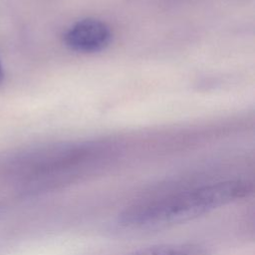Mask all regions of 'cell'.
<instances>
[{
  "label": "cell",
  "mask_w": 255,
  "mask_h": 255,
  "mask_svg": "<svg viewBox=\"0 0 255 255\" xmlns=\"http://www.w3.org/2000/svg\"><path fill=\"white\" fill-rule=\"evenodd\" d=\"M250 191L251 185L239 179L205 184L134 204L120 214L119 223L129 229L173 226L237 201Z\"/></svg>",
  "instance_id": "obj_1"
},
{
  "label": "cell",
  "mask_w": 255,
  "mask_h": 255,
  "mask_svg": "<svg viewBox=\"0 0 255 255\" xmlns=\"http://www.w3.org/2000/svg\"><path fill=\"white\" fill-rule=\"evenodd\" d=\"M64 41L73 51L96 53L105 50L112 41V31L103 21L83 19L73 24L65 33Z\"/></svg>",
  "instance_id": "obj_2"
},
{
  "label": "cell",
  "mask_w": 255,
  "mask_h": 255,
  "mask_svg": "<svg viewBox=\"0 0 255 255\" xmlns=\"http://www.w3.org/2000/svg\"><path fill=\"white\" fill-rule=\"evenodd\" d=\"M128 255H207V251L197 244L170 243L150 246Z\"/></svg>",
  "instance_id": "obj_3"
},
{
  "label": "cell",
  "mask_w": 255,
  "mask_h": 255,
  "mask_svg": "<svg viewBox=\"0 0 255 255\" xmlns=\"http://www.w3.org/2000/svg\"><path fill=\"white\" fill-rule=\"evenodd\" d=\"M3 79V71H2V68H1V65H0V83Z\"/></svg>",
  "instance_id": "obj_4"
}]
</instances>
